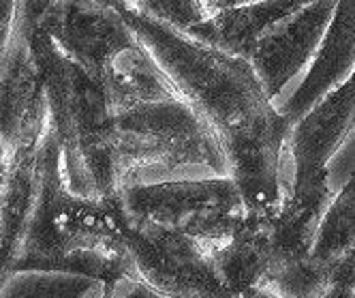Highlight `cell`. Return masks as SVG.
I'll return each instance as SVG.
<instances>
[{"label":"cell","mask_w":355,"mask_h":298,"mask_svg":"<svg viewBox=\"0 0 355 298\" xmlns=\"http://www.w3.org/2000/svg\"><path fill=\"white\" fill-rule=\"evenodd\" d=\"M120 13L180 97L218 138L246 210L276 215L285 197L281 157L293 122L274 106L252 65L131 9Z\"/></svg>","instance_id":"obj_1"},{"label":"cell","mask_w":355,"mask_h":298,"mask_svg":"<svg viewBox=\"0 0 355 298\" xmlns=\"http://www.w3.org/2000/svg\"><path fill=\"white\" fill-rule=\"evenodd\" d=\"M129 215L120 193L88 197L67 187L56 135L47 125L39 157V195L13 270H43L118 285L137 279L124 245Z\"/></svg>","instance_id":"obj_2"},{"label":"cell","mask_w":355,"mask_h":298,"mask_svg":"<svg viewBox=\"0 0 355 298\" xmlns=\"http://www.w3.org/2000/svg\"><path fill=\"white\" fill-rule=\"evenodd\" d=\"M31 47L43 76L47 122L60 148L67 187L88 197L118 195L116 108L103 80L69 58L43 31L33 37Z\"/></svg>","instance_id":"obj_3"},{"label":"cell","mask_w":355,"mask_h":298,"mask_svg":"<svg viewBox=\"0 0 355 298\" xmlns=\"http://www.w3.org/2000/svg\"><path fill=\"white\" fill-rule=\"evenodd\" d=\"M114 165L120 191L135 183L180 179L182 169L232 176L218 138L182 97L116 112Z\"/></svg>","instance_id":"obj_4"},{"label":"cell","mask_w":355,"mask_h":298,"mask_svg":"<svg viewBox=\"0 0 355 298\" xmlns=\"http://www.w3.org/2000/svg\"><path fill=\"white\" fill-rule=\"evenodd\" d=\"M120 197L129 217L178 228L210 249L230 240L246 217L244 197L234 176L135 183L122 187Z\"/></svg>","instance_id":"obj_5"},{"label":"cell","mask_w":355,"mask_h":298,"mask_svg":"<svg viewBox=\"0 0 355 298\" xmlns=\"http://www.w3.org/2000/svg\"><path fill=\"white\" fill-rule=\"evenodd\" d=\"M129 215V213H126ZM124 245L137 279L167 298H230L212 266V249L195 236L129 217Z\"/></svg>","instance_id":"obj_6"},{"label":"cell","mask_w":355,"mask_h":298,"mask_svg":"<svg viewBox=\"0 0 355 298\" xmlns=\"http://www.w3.org/2000/svg\"><path fill=\"white\" fill-rule=\"evenodd\" d=\"M39 31L47 33L69 58L96 78L103 76L118 54L137 43L120 11L90 0H56Z\"/></svg>","instance_id":"obj_7"},{"label":"cell","mask_w":355,"mask_h":298,"mask_svg":"<svg viewBox=\"0 0 355 298\" xmlns=\"http://www.w3.org/2000/svg\"><path fill=\"white\" fill-rule=\"evenodd\" d=\"M336 7L338 0H311L278 22L250 52L246 60L255 69L272 101L304 67L311 65Z\"/></svg>","instance_id":"obj_8"},{"label":"cell","mask_w":355,"mask_h":298,"mask_svg":"<svg viewBox=\"0 0 355 298\" xmlns=\"http://www.w3.org/2000/svg\"><path fill=\"white\" fill-rule=\"evenodd\" d=\"M47 101L31 43L13 37L0 56V140L13 148L47 131Z\"/></svg>","instance_id":"obj_9"},{"label":"cell","mask_w":355,"mask_h":298,"mask_svg":"<svg viewBox=\"0 0 355 298\" xmlns=\"http://www.w3.org/2000/svg\"><path fill=\"white\" fill-rule=\"evenodd\" d=\"M355 131V69L351 76L329 90L321 101L297 120L289 135V153L293 157V181H304L329 169L345 142Z\"/></svg>","instance_id":"obj_10"},{"label":"cell","mask_w":355,"mask_h":298,"mask_svg":"<svg viewBox=\"0 0 355 298\" xmlns=\"http://www.w3.org/2000/svg\"><path fill=\"white\" fill-rule=\"evenodd\" d=\"M355 69V0H338L334 17L317 47L309 71L293 94L278 106L293 125Z\"/></svg>","instance_id":"obj_11"},{"label":"cell","mask_w":355,"mask_h":298,"mask_svg":"<svg viewBox=\"0 0 355 298\" xmlns=\"http://www.w3.org/2000/svg\"><path fill=\"white\" fill-rule=\"evenodd\" d=\"M329 169H323L304 181H293V187L272 219V262H289L306 258L321 226L325 208L332 202Z\"/></svg>","instance_id":"obj_12"},{"label":"cell","mask_w":355,"mask_h":298,"mask_svg":"<svg viewBox=\"0 0 355 298\" xmlns=\"http://www.w3.org/2000/svg\"><path fill=\"white\" fill-rule=\"evenodd\" d=\"M311 0H252V3L214 11L206 22L193 26L187 35L223 49L227 54L248 58L255 45L276 26Z\"/></svg>","instance_id":"obj_13"},{"label":"cell","mask_w":355,"mask_h":298,"mask_svg":"<svg viewBox=\"0 0 355 298\" xmlns=\"http://www.w3.org/2000/svg\"><path fill=\"white\" fill-rule=\"evenodd\" d=\"M45 135V133H43ZM11 151L7 181L0 193V275H11L39 195L41 140Z\"/></svg>","instance_id":"obj_14"},{"label":"cell","mask_w":355,"mask_h":298,"mask_svg":"<svg viewBox=\"0 0 355 298\" xmlns=\"http://www.w3.org/2000/svg\"><path fill=\"white\" fill-rule=\"evenodd\" d=\"M274 215L246 210L242 228L216 249H212V266L230 298L246 294L263 283L274 260L272 251Z\"/></svg>","instance_id":"obj_15"},{"label":"cell","mask_w":355,"mask_h":298,"mask_svg":"<svg viewBox=\"0 0 355 298\" xmlns=\"http://www.w3.org/2000/svg\"><path fill=\"white\" fill-rule=\"evenodd\" d=\"M101 80H103L112 97L116 112L139 104L180 97V92L169 82L157 60L148 54V49L139 43V39L133 47L124 49L110 63Z\"/></svg>","instance_id":"obj_16"},{"label":"cell","mask_w":355,"mask_h":298,"mask_svg":"<svg viewBox=\"0 0 355 298\" xmlns=\"http://www.w3.org/2000/svg\"><path fill=\"white\" fill-rule=\"evenodd\" d=\"M353 247H355V169L349 172L345 185L325 208L311 256L325 266H332L347 251H351Z\"/></svg>","instance_id":"obj_17"},{"label":"cell","mask_w":355,"mask_h":298,"mask_svg":"<svg viewBox=\"0 0 355 298\" xmlns=\"http://www.w3.org/2000/svg\"><path fill=\"white\" fill-rule=\"evenodd\" d=\"M261 288L283 298H321L329 290V266L317 262L313 256L272 262Z\"/></svg>","instance_id":"obj_18"},{"label":"cell","mask_w":355,"mask_h":298,"mask_svg":"<svg viewBox=\"0 0 355 298\" xmlns=\"http://www.w3.org/2000/svg\"><path fill=\"white\" fill-rule=\"evenodd\" d=\"M96 283L64 272L17 270L5 279L0 298H82Z\"/></svg>","instance_id":"obj_19"},{"label":"cell","mask_w":355,"mask_h":298,"mask_svg":"<svg viewBox=\"0 0 355 298\" xmlns=\"http://www.w3.org/2000/svg\"><path fill=\"white\" fill-rule=\"evenodd\" d=\"M131 11L182 35L212 15L206 0H133Z\"/></svg>","instance_id":"obj_20"},{"label":"cell","mask_w":355,"mask_h":298,"mask_svg":"<svg viewBox=\"0 0 355 298\" xmlns=\"http://www.w3.org/2000/svg\"><path fill=\"white\" fill-rule=\"evenodd\" d=\"M54 5L56 0H17L13 37L33 43V37L39 33V28L43 26L45 17L49 15Z\"/></svg>","instance_id":"obj_21"},{"label":"cell","mask_w":355,"mask_h":298,"mask_svg":"<svg viewBox=\"0 0 355 298\" xmlns=\"http://www.w3.org/2000/svg\"><path fill=\"white\" fill-rule=\"evenodd\" d=\"M329 290L338 294L355 292V247L329 266Z\"/></svg>","instance_id":"obj_22"},{"label":"cell","mask_w":355,"mask_h":298,"mask_svg":"<svg viewBox=\"0 0 355 298\" xmlns=\"http://www.w3.org/2000/svg\"><path fill=\"white\" fill-rule=\"evenodd\" d=\"M118 298H167L157 294L155 290H150L146 283L135 281V279H124L116 285Z\"/></svg>","instance_id":"obj_23"},{"label":"cell","mask_w":355,"mask_h":298,"mask_svg":"<svg viewBox=\"0 0 355 298\" xmlns=\"http://www.w3.org/2000/svg\"><path fill=\"white\" fill-rule=\"evenodd\" d=\"M9 161H11V151L7 148V144L0 140V193H3V187H5V181H7Z\"/></svg>","instance_id":"obj_24"},{"label":"cell","mask_w":355,"mask_h":298,"mask_svg":"<svg viewBox=\"0 0 355 298\" xmlns=\"http://www.w3.org/2000/svg\"><path fill=\"white\" fill-rule=\"evenodd\" d=\"M82 298H118L116 285H107V283H96L92 290H88Z\"/></svg>","instance_id":"obj_25"},{"label":"cell","mask_w":355,"mask_h":298,"mask_svg":"<svg viewBox=\"0 0 355 298\" xmlns=\"http://www.w3.org/2000/svg\"><path fill=\"white\" fill-rule=\"evenodd\" d=\"M340 151L347 155V159L343 161V167L349 169V172H353L355 169V131L351 133V138L345 142V146L340 148Z\"/></svg>","instance_id":"obj_26"},{"label":"cell","mask_w":355,"mask_h":298,"mask_svg":"<svg viewBox=\"0 0 355 298\" xmlns=\"http://www.w3.org/2000/svg\"><path fill=\"white\" fill-rule=\"evenodd\" d=\"M244 3H252V0H206V5L212 13L218 9H225V7H236V5H244Z\"/></svg>","instance_id":"obj_27"},{"label":"cell","mask_w":355,"mask_h":298,"mask_svg":"<svg viewBox=\"0 0 355 298\" xmlns=\"http://www.w3.org/2000/svg\"><path fill=\"white\" fill-rule=\"evenodd\" d=\"M234 298H283V296H278V294H274L272 290H268V288H255V290H250V292H246V294H240V296H234Z\"/></svg>","instance_id":"obj_28"},{"label":"cell","mask_w":355,"mask_h":298,"mask_svg":"<svg viewBox=\"0 0 355 298\" xmlns=\"http://www.w3.org/2000/svg\"><path fill=\"white\" fill-rule=\"evenodd\" d=\"M5 279H7V275H0V288H3V283H5Z\"/></svg>","instance_id":"obj_29"}]
</instances>
